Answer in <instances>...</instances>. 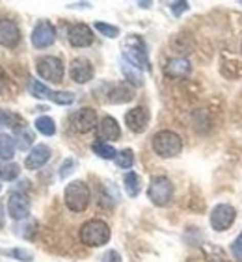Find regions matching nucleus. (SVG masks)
I'll list each match as a JSON object with an SVG mask.
<instances>
[{
    "instance_id": "4be33fe9",
    "label": "nucleus",
    "mask_w": 242,
    "mask_h": 262,
    "mask_svg": "<svg viewBox=\"0 0 242 262\" xmlns=\"http://www.w3.org/2000/svg\"><path fill=\"white\" fill-rule=\"evenodd\" d=\"M91 151L95 152L97 157L103 158V160H116L117 157V151L110 143H105V141H95L93 145H91Z\"/></svg>"
},
{
    "instance_id": "ddd939ff",
    "label": "nucleus",
    "mask_w": 242,
    "mask_h": 262,
    "mask_svg": "<svg viewBox=\"0 0 242 262\" xmlns=\"http://www.w3.org/2000/svg\"><path fill=\"white\" fill-rule=\"evenodd\" d=\"M8 214H10L11 220L21 222V220H26L28 214H30V201L26 199V195L23 193H11L10 199H8Z\"/></svg>"
},
{
    "instance_id": "c9c22d12",
    "label": "nucleus",
    "mask_w": 242,
    "mask_h": 262,
    "mask_svg": "<svg viewBox=\"0 0 242 262\" xmlns=\"http://www.w3.org/2000/svg\"><path fill=\"white\" fill-rule=\"evenodd\" d=\"M4 88H6V78H4V75H2V71H0V93L4 91Z\"/></svg>"
},
{
    "instance_id": "6e6552de",
    "label": "nucleus",
    "mask_w": 242,
    "mask_h": 262,
    "mask_svg": "<svg viewBox=\"0 0 242 262\" xmlns=\"http://www.w3.org/2000/svg\"><path fill=\"white\" fill-rule=\"evenodd\" d=\"M71 128L78 134H86V132L93 130L99 123H97V112L93 108H80V110L73 112V116L69 119Z\"/></svg>"
},
{
    "instance_id": "412c9836",
    "label": "nucleus",
    "mask_w": 242,
    "mask_h": 262,
    "mask_svg": "<svg viewBox=\"0 0 242 262\" xmlns=\"http://www.w3.org/2000/svg\"><path fill=\"white\" fill-rule=\"evenodd\" d=\"M121 73H123V76H125V80L129 82V84H132L134 88L144 86V76H142L140 69L132 67L131 63L123 61V63H121Z\"/></svg>"
},
{
    "instance_id": "6ab92c4d",
    "label": "nucleus",
    "mask_w": 242,
    "mask_h": 262,
    "mask_svg": "<svg viewBox=\"0 0 242 262\" xmlns=\"http://www.w3.org/2000/svg\"><path fill=\"white\" fill-rule=\"evenodd\" d=\"M15 149H17V141L6 134V132H0V158L4 162L11 160L15 157Z\"/></svg>"
},
{
    "instance_id": "393cba45",
    "label": "nucleus",
    "mask_w": 242,
    "mask_h": 262,
    "mask_svg": "<svg viewBox=\"0 0 242 262\" xmlns=\"http://www.w3.org/2000/svg\"><path fill=\"white\" fill-rule=\"evenodd\" d=\"M28 91H30L35 99H51V93H52L43 82L35 80V78H30V82H28Z\"/></svg>"
},
{
    "instance_id": "dca6fc26",
    "label": "nucleus",
    "mask_w": 242,
    "mask_h": 262,
    "mask_svg": "<svg viewBox=\"0 0 242 262\" xmlns=\"http://www.w3.org/2000/svg\"><path fill=\"white\" fill-rule=\"evenodd\" d=\"M119 136H121V128L116 119L110 116L103 117L101 121H99V125H97V140H101L106 143V141L119 140Z\"/></svg>"
},
{
    "instance_id": "5701e85b",
    "label": "nucleus",
    "mask_w": 242,
    "mask_h": 262,
    "mask_svg": "<svg viewBox=\"0 0 242 262\" xmlns=\"http://www.w3.org/2000/svg\"><path fill=\"white\" fill-rule=\"evenodd\" d=\"M17 132V147L21 151H26L28 147H32L34 143V132L28 128L26 125H21L19 128H15Z\"/></svg>"
},
{
    "instance_id": "20e7f679",
    "label": "nucleus",
    "mask_w": 242,
    "mask_h": 262,
    "mask_svg": "<svg viewBox=\"0 0 242 262\" xmlns=\"http://www.w3.org/2000/svg\"><path fill=\"white\" fill-rule=\"evenodd\" d=\"M91 192L84 181H73L66 186L64 192V201L66 207L73 212H84L90 205Z\"/></svg>"
},
{
    "instance_id": "a878e982",
    "label": "nucleus",
    "mask_w": 242,
    "mask_h": 262,
    "mask_svg": "<svg viewBox=\"0 0 242 262\" xmlns=\"http://www.w3.org/2000/svg\"><path fill=\"white\" fill-rule=\"evenodd\" d=\"M21 173V167L17 166V164H13V162H2L0 164V179L2 181H15L17 177H19Z\"/></svg>"
},
{
    "instance_id": "c756f323",
    "label": "nucleus",
    "mask_w": 242,
    "mask_h": 262,
    "mask_svg": "<svg viewBox=\"0 0 242 262\" xmlns=\"http://www.w3.org/2000/svg\"><path fill=\"white\" fill-rule=\"evenodd\" d=\"M116 164L123 169H131L132 164H134V152L131 149H123V151L117 152L116 157Z\"/></svg>"
},
{
    "instance_id": "423d86ee",
    "label": "nucleus",
    "mask_w": 242,
    "mask_h": 262,
    "mask_svg": "<svg viewBox=\"0 0 242 262\" xmlns=\"http://www.w3.org/2000/svg\"><path fill=\"white\" fill-rule=\"evenodd\" d=\"M147 197L151 199L153 205L156 207H166L173 197V184L172 181L164 175L153 177L147 188Z\"/></svg>"
},
{
    "instance_id": "ea45409f",
    "label": "nucleus",
    "mask_w": 242,
    "mask_h": 262,
    "mask_svg": "<svg viewBox=\"0 0 242 262\" xmlns=\"http://www.w3.org/2000/svg\"><path fill=\"white\" fill-rule=\"evenodd\" d=\"M240 51H242V43H240Z\"/></svg>"
},
{
    "instance_id": "b1692460",
    "label": "nucleus",
    "mask_w": 242,
    "mask_h": 262,
    "mask_svg": "<svg viewBox=\"0 0 242 262\" xmlns=\"http://www.w3.org/2000/svg\"><path fill=\"white\" fill-rule=\"evenodd\" d=\"M34 126H35V130L41 132L43 136H54V132H56L54 121H52V117H49V116L37 117L35 123H34Z\"/></svg>"
},
{
    "instance_id": "72a5a7b5",
    "label": "nucleus",
    "mask_w": 242,
    "mask_h": 262,
    "mask_svg": "<svg viewBox=\"0 0 242 262\" xmlns=\"http://www.w3.org/2000/svg\"><path fill=\"white\" fill-rule=\"evenodd\" d=\"M73 167H75V160H73V158H67V160L64 162V164H62V169H60V179H66L67 175H71V173L75 171V169H73Z\"/></svg>"
},
{
    "instance_id": "c85d7f7f",
    "label": "nucleus",
    "mask_w": 242,
    "mask_h": 262,
    "mask_svg": "<svg viewBox=\"0 0 242 262\" xmlns=\"http://www.w3.org/2000/svg\"><path fill=\"white\" fill-rule=\"evenodd\" d=\"M95 30L101 35H105V37H110V39H116L117 35H119V28H117V26L103 23V20H97L95 23Z\"/></svg>"
},
{
    "instance_id": "9d476101",
    "label": "nucleus",
    "mask_w": 242,
    "mask_h": 262,
    "mask_svg": "<svg viewBox=\"0 0 242 262\" xmlns=\"http://www.w3.org/2000/svg\"><path fill=\"white\" fill-rule=\"evenodd\" d=\"M149 110H147L146 106H136V108H132L125 114V125L127 128L134 134H142V132H146V128L149 126Z\"/></svg>"
},
{
    "instance_id": "e433bc0d",
    "label": "nucleus",
    "mask_w": 242,
    "mask_h": 262,
    "mask_svg": "<svg viewBox=\"0 0 242 262\" xmlns=\"http://www.w3.org/2000/svg\"><path fill=\"white\" fill-rule=\"evenodd\" d=\"M4 225V207H2V203H0V227Z\"/></svg>"
},
{
    "instance_id": "cd10ccee",
    "label": "nucleus",
    "mask_w": 242,
    "mask_h": 262,
    "mask_svg": "<svg viewBox=\"0 0 242 262\" xmlns=\"http://www.w3.org/2000/svg\"><path fill=\"white\" fill-rule=\"evenodd\" d=\"M0 125L11 126V128H19L21 125H25V121L21 119L17 114H11V112L0 110Z\"/></svg>"
},
{
    "instance_id": "f704fd0d",
    "label": "nucleus",
    "mask_w": 242,
    "mask_h": 262,
    "mask_svg": "<svg viewBox=\"0 0 242 262\" xmlns=\"http://www.w3.org/2000/svg\"><path fill=\"white\" fill-rule=\"evenodd\" d=\"M103 262H121V255L117 251H114V249H110V251H106L105 255L101 257Z\"/></svg>"
},
{
    "instance_id": "58836bf2",
    "label": "nucleus",
    "mask_w": 242,
    "mask_h": 262,
    "mask_svg": "<svg viewBox=\"0 0 242 262\" xmlns=\"http://www.w3.org/2000/svg\"><path fill=\"white\" fill-rule=\"evenodd\" d=\"M138 6H140V8H149L151 2H138Z\"/></svg>"
},
{
    "instance_id": "f257e3e1",
    "label": "nucleus",
    "mask_w": 242,
    "mask_h": 262,
    "mask_svg": "<svg viewBox=\"0 0 242 262\" xmlns=\"http://www.w3.org/2000/svg\"><path fill=\"white\" fill-rule=\"evenodd\" d=\"M110 227H108V223L103 222V220H88L86 223H82L80 232H78V236H80V242L88 247H101L105 244L110 242Z\"/></svg>"
},
{
    "instance_id": "0eeeda50",
    "label": "nucleus",
    "mask_w": 242,
    "mask_h": 262,
    "mask_svg": "<svg viewBox=\"0 0 242 262\" xmlns=\"http://www.w3.org/2000/svg\"><path fill=\"white\" fill-rule=\"evenodd\" d=\"M235 220H237V210L227 203H220L211 212V227L218 232L227 231L235 223Z\"/></svg>"
},
{
    "instance_id": "a211bd4d",
    "label": "nucleus",
    "mask_w": 242,
    "mask_h": 262,
    "mask_svg": "<svg viewBox=\"0 0 242 262\" xmlns=\"http://www.w3.org/2000/svg\"><path fill=\"white\" fill-rule=\"evenodd\" d=\"M132 99H134V91L127 86V84H117L108 93V101L112 104H123V102H129Z\"/></svg>"
},
{
    "instance_id": "aec40b11",
    "label": "nucleus",
    "mask_w": 242,
    "mask_h": 262,
    "mask_svg": "<svg viewBox=\"0 0 242 262\" xmlns=\"http://www.w3.org/2000/svg\"><path fill=\"white\" fill-rule=\"evenodd\" d=\"M123 186H125V192L129 197H138L142 192V181L140 177H138V173L134 171H129L125 173V177H123Z\"/></svg>"
},
{
    "instance_id": "9b49d317",
    "label": "nucleus",
    "mask_w": 242,
    "mask_h": 262,
    "mask_svg": "<svg viewBox=\"0 0 242 262\" xmlns=\"http://www.w3.org/2000/svg\"><path fill=\"white\" fill-rule=\"evenodd\" d=\"M67 39H69L71 47L84 49V47H90L93 43V30L84 23H76L67 32Z\"/></svg>"
},
{
    "instance_id": "f8f14e48",
    "label": "nucleus",
    "mask_w": 242,
    "mask_h": 262,
    "mask_svg": "<svg viewBox=\"0 0 242 262\" xmlns=\"http://www.w3.org/2000/svg\"><path fill=\"white\" fill-rule=\"evenodd\" d=\"M69 76L76 84H88L93 78V66L86 58H75L69 63Z\"/></svg>"
},
{
    "instance_id": "4c0bfd02",
    "label": "nucleus",
    "mask_w": 242,
    "mask_h": 262,
    "mask_svg": "<svg viewBox=\"0 0 242 262\" xmlns=\"http://www.w3.org/2000/svg\"><path fill=\"white\" fill-rule=\"evenodd\" d=\"M69 8H90V2H84V4H69Z\"/></svg>"
},
{
    "instance_id": "7ed1b4c3",
    "label": "nucleus",
    "mask_w": 242,
    "mask_h": 262,
    "mask_svg": "<svg viewBox=\"0 0 242 262\" xmlns=\"http://www.w3.org/2000/svg\"><path fill=\"white\" fill-rule=\"evenodd\" d=\"M151 145L160 158H173L183 151L181 136L173 130H158L151 138Z\"/></svg>"
},
{
    "instance_id": "bb28decb",
    "label": "nucleus",
    "mask_w": 242,
    "mask_h": 262,
    "mask_svg": "<svg viewBox=\"0 0 242 262\" xmlns=\"http://www.w3.org/2000/svg\"><path fill=\"white\" fill-rule=\"evenodd\" d=\"M49 101H52L54 104H60V106H69L75 102V95L71 91H52Z\"/></svg>"
},
{
    "instance_id": "4468645a",
    "label": "nucleus",
    "mask_w": 242,
    "mask_h": 262,
    "mask_svg": "<svg viewBox=\"0 0 242 262\" xmlns=\"http://www.w3.org/2000/svg\"><path fill=\"white\" fill-rule=\"evenodd\" d=\"M51 158V147L45 145V143H39V145H34L28 152V157L25 160V167L30 169V171H35V169H41L45 166L47 162Z\"/></svg>"
},
{
    "instance_id": "39448f33",
    "label": "nucleus",
    "mask_w": 242,
    "mask_h": 262,
    "mask_svg": "<svg viewBox=\"0 0 242 262\" xmlns=\"http://www.w3.org/2000/svg\"><path fill=\"white\" fill-rule=\"evenodd\" d=\"M35 71L37 75L47 82H52V84H60L64 80V75H66V67H64V61L56 56H43L35 61Z\"/></svg>"
},
{
    "instance_id": "f03ea898",
    "label": "nucleus",
    "mask_w": 242,
    "mask_h": 262,
    "mask_svg": "<svg viewBox=\"0 0 242 262\" xmlns=\"http://www.w3.org/2000/svg\"><path fill=\"white\" fill-rule=\"evenodd\" d=\"M123 58H125L127 63H131L132 67H136L140 71L151 69L149 67V58H147L146 43L136 34H131L123 43Z\"/></svg>"
},
{
    "instance_id": "f3484780",
    "label": "nucleus",
    "mask_w": 242,
    "mask_h": 262,
    "mask_svg": "<svg viewBox=\"0 0 242 262\" xmlns=\"http://www.w3.org/2000/svg\"><path fill=\"white\" fill-rule=\"evenodd\" d=\"M192 66L187 58H172L164 67V73L170 78H187L190 75Z\"/></svg>"
},
{
    "instance_id": "2eb2a0df",
    "label": "nucleus",
    "mask_w": 242,
    "mask_h": 262,
    "mask_svg": "<svg viewBox=\"0 0 242 262\" xmlns=\"http://www.w3.org/2000/svg\"><path fill=\"white\" fill-rule=\"evenodd\" d=\"M21 41V30L19 26L10 19H0V45L13 49L19 45Z\"/></svg>"
},
{
    "instance_id": "1a4fd4ad",
    "label": "nucleus",
    "mask_w": 242,
    "mask_h": 262,
    "mask_svg": "<svg viewBox=\"0 0 242 262\" xmlns=\"http://www.w3.org/2000/svg\"><path fill=\"white\" fill-rule=\"evenodd\" d=\"M56 41V28L49 20H39L32 30V45L35 49H47Z\"/></svg>"
},
{
    "instance_id": "7c9ffc66",
    "label": "nucleus",
    "mask_w": 242,
    "mask_h": 262,
    "mask_svg": "<svg viewBox=\"0 0 242 262\" xmlns=\"http://www.w3.org/2000/svg\"><path fill=\"white\" fill-rule=\"evenodd\" d=\"M13 258H17V260H23V262H32L34 260V255H32L30 251H26V249H21V247H17V249H11V251H8Z\"/></svg>"
},
{
    "instance_id": "473e14b6",
    "label": "nucleus",
    "mask_w": 242,
    "mask_h": 262,
    "mask_svg": "<svg viewBox=\"0 0 242 262\" xmlns=\"http://www.w3.org/2000/svg\"><path fill=\"white\" fill-rule=\"evenodd\" d=\"M188 8H190V6H188V2H185V0H179V2H172V4H170V10H172V13L175 17L183 15L185 11H188Z\"/></svg>"
},
{
    "instance_id": "2f4dec72",
    "label": "nucleus",
    "mask_w": 242,
    "mask_h": 262,
    "mask_svg": "<svg viewBox=\"0 0 242 262\" xmlns=\"http://www.w3.org/2000/svg\"><path fill=\"white\" fill-rule=\"evenodd\" d=\"M231 253H233V257L237 258V260L242 262V231L238 232V236L233 240L231 244Z\"/></svg>"
}]
</instances>
